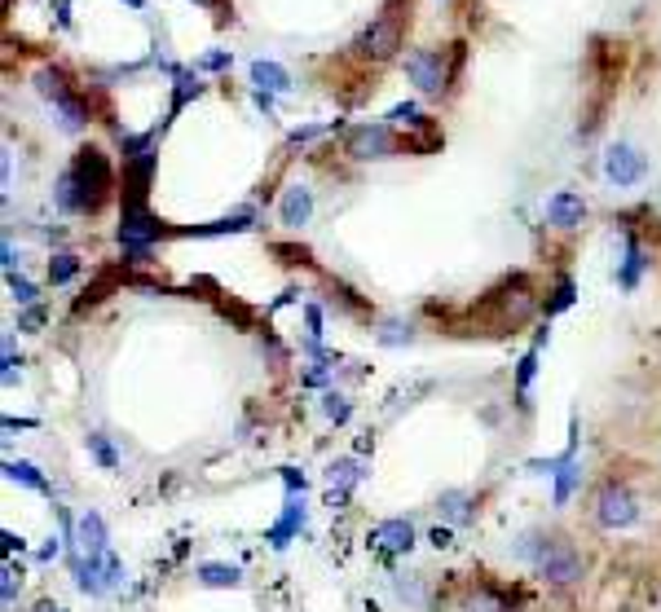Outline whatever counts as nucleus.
I'll use <instances>...</instances> for the list:
<instances>
[{
  "mask_svg": "<svg viewBox=\"0 0 661 612\" xmlns=\"http://www.w3.org/2000/svg\"><path fill=\"white\" fill-rule=\"evenodd\" d=\"M13 595H18V586H13V569L4 573V608H13Z\"/></svg>",
  "mask_w": 661,
  "mask_h": 612,
  "instance_id": "nucleus-30",
  "label": "nucleus"
},
{
  "mask_svg": "<svg viewBox=\"0 0 661 612\" xmlns=\"http://www.w3.org/2000/svg\"><path fill=\"white\" fill-rule=\"evenodd\" d=\"M89 445H93V454H98V463H102V467H115V450L106 445V436H98V432H93V436H89Z\"/></svg>",
  "mask_w": 661,
  "mask_h": 612,
  "instance_id": "nucleus-27",
  "label": "nucleus"
},
{
  "mask_svg": "<svg viewBox=\"0 0 661 612\" xmlns=\"http://www.w3.org/2000/svg\"><path fill=\"white\" fill-rule=\"evenodd\" d=\"M644 264H649V255H644L640 247L631 243V247H626V264H622V273H618V282H622V286L631 291V286L640 282V273H644Z\"/></svg>",
  "mask_w": 661,
  "mask_h": 612,
  "instance_id": "nucleus-19",
  "label": "nucleus"
},
{
  "mask_svg": "<svg viewBox=\"0 0 661 612\" xmlns=\"http://www.w3.org/2000/svg\"><path fill=\"white\" fill-rule=\"evenodd\" d=\"M194 4H203V9H216V18H225V9H230V0H194Z\"/></svg>",
  "mask_w": 661,
  "mask_h": 612,
  "instance_id": "nucleus-32",
  "label": "nucleus"
},
{
  "mask_svg": "<svg viewBox=\"0 0 661 612\" xmlns=\"http://www.w3.org/2000/svg\"><path fill=\"white\" fill-rule=\"evenodd\" d=\"M199 582H203V586H216V591H225V586L234 591V586L243 582V573H239L234 564H203V569H199Z\"/></svg>",
  "mask_w": 661,
  "mask_h": 612,
  "instance_id": "nucleus-15",
  "label": "nucleus"
},
{
  "mask_svg": "<svg viewBox=\"0 0 661 612\" xmlns=\"http://www.w3.org/2000/svg\"><path fill=\"white\" fill-rule=\"evenodd\" d=\"M405 75L414 80L419 93H441V84H445V62H441L437 49H419V53L405 58Z\"/></svg>",
  "mask_w": 661,
  "mask_h": 612,
  "instance_id": "nucleus-9",
  "label": "nucleus"
},
{
  "mask_svg": "<svg viewBox=\"0 0 661 612\" xmlns=\"http://www.w3.org/2000/svg\"><path fill=\"white\" fill-rule=\"evenodd\" d=\"M432 546H450V529L437 524V529H432Z\"/></svg>",
  "mask_w": 661,
  "mask_h": 612,
  "instance_id": "nucleus-33",
  "label": "nucleus"
},
{
  "mask_svg": "<svg viewBox=\"0 0 661 612\" xmlns=\"http://www.w3.org/2000/svg\"><path fill=\"white\" fill-rule=\"evenodd\" d=\"M35 612H67V608H58V604H40Z\"/></svg>",
  "mask_w": 661,
  "mask_h": 612,
  "instance_id": "nucleus-35",
  "label": "nucleus"
},
{
  "mask_svg": "<svg viewBox=\"0 0 661 612\" xmlns=\"http://www.w3.org/2000/svg\"><path fill=\"white\" fill-rule=\"evenodd\" d=\"M327 481H331V493H344V490H353V485L362 481V467H358V459H340V463H331V472H327Z\"/></svg>",
  "mask_w": 661,
  "mask_h": 612,
  "instance_id": "nucleus-16",
  "label": "nucleus"
},
{
  "mask_svg": "<svg viewBox=\"0 0 661 612\" xmlns=\"http://www.w3.org/2000/svg\"><path fill=\"white\" fill-rule=\"evenodd\" d=\"M98 555H106V524L98 511H84L71 529V560L80 564V560H98Z\"/></svg>",
  "mask_w": 661,
  "mask_h": 612,
  "instance_id": "nucleus-7",
  "label": "nucleus"
},
{
  "mask_svg": "<svg viewBox=\"0 0 661 612\" xmlns=\"http://www.w3.org/2000/svg\"><path fill=\"white\" fill-rule=\"evenodd\" d=\"M309 331L322 335V313H318V309H309Z\"/></svg>",
  "mask_w": 661,
  "mask_h": 612,
  "instance_id": "nucleus-34",
  "label": "nucleus"
},
{
  "mask_svg": "<svg viewBox=\"0 0 661 612\" xmlns=\"http://www.w3.org/2000/svg\"><path fill=\"white\" fill-rule=\"evenodd\" d=\"M644 172H649L644 154H640L635 145H626V141H618V145L604 154V177H609V185H618V190L640 185V181H644Z\"/></svg>",
  "mask_w": 661,
  "mask_h": 612,
  "instance_id": "nucleus-6",
  "label": "nucleus"
},
{
  "mask_svg": "<svg viewBox=\"0 0 661 612\" xmlns=\"http://www.w3.org/2000/svg\"><path fill=\"white\" fill-rule=\"evenodd\" d=\"M595 520L604 524V529H631L635 520H640V502H635V493L626 490V485H604V490L595 493Z\"/></svg>",
  "mask_w": 661,
  "mask_h": 612,
  "instance_id": "nucleus-4",
  "label": "nucleus"
},
{
  "mask_svg": "<svg viewBox=\"0 0 661 612\" xmlns=\"http://www.w3.org/2000/svg\"><path fill=\"white\" fill-rule=\"evenodd\" d=\"M375 542H380L384 551L401 555V551L414 546V529H410V520H384V524L375 529Z\"/></svg>",
  "mask_w": 661,
  "mask_h": 612,
  "instance_id": "nucleus-12",
  "label": "nucleus"
},
{
  "mask_svg": "<svg viewBox=\"0 0 661 612\" xmlns=\"http://www.w3.org/2000/svg\"><path fill=\"white\" fill-rule=\"evenodd\" d=\"M4 476L18 481V485H27V490H44V476H40L31 463H22V459H18V463L9 459V463H4Z\"/></svg>",
  "mask_w": 661,
  "mask_h": 612,
  "instance_id": "nucleus-20",
  "label": "nucleus"
},
{
  "mask_svg": "<svg viewBox=\"0 0 661 612\" xmlns=\"http://www.w3.org/2000/svg\"><path fill=\"white\" fill-rule=\"evenodd\" d=\"M199 89H203L199 80H190V75H181V80H177V98H172V111H181V106H185L190 98H199Z\"/></svg>",
  "mask_w": 661,
  "mask_h": 612,
  "instance_id": "nucleus-24",
  "label": "nucleus"
},
{
  "mask_svg": "<svg viewBox=\"0 0 661 612\" xmlns=\"http://www.w3.org/2000/svg\"><path fill=\"white\" fill-rule=\"evenodd\" d=\"M521 555L533 564L538 577H547V582H555V586H569V582L582 577V555H578L564 537H525Z\"/></svg>",
  "mask_w": 661,
  "mask_h": 612,
  "instance_id": "nucleus-2",
  "label": "nucleus"
},
{
  "mask_svg": "<svg viewBox=\"0 0 661 612\" xmlns=\"http://www.w3.org/2000/svg\"><path fill=\"white\" fill-rule=\"evenodd\" d=\"M349 154L353 159H393L397 141L384 123H362V128L349 132Z\"/></svg>",
  "mask_w": 661,
  "mask_h": 612,
  "instance_id": "nucleus-8",
  "label": "nucleus"
},
{
  "mask_svg": "<svg viewBox=\"0 0 661 612\" xmlns=\"http://www.w3.org/2000/svg\"><path fill=\"white\" fill-rule=\"evenodd\" d=\"M129 4H132V9H141V0H129Z\"/></svg>",
  "mask_w": 661,
  "mask_h": 612,
  "instance_id": "nucleus-36",
  "label": "nucleus"
},
{
  "mask_svg": "<svg viewBox=\"0 0 661 612\" xmlns=\"http://www.w3.org/2000/svg\"><path fill=\"white\" fill-rule=\"evenodd\" d=\"M468 502H472V498L463 490H445L441 493V515H445L450 524H468V520H472V506H468Z\"/></svg>",
  "mask_w": 661,
  "mask_h": 612,
  "instance_id": "nucleus-17",
  "label": "nucleus"
},
{
  "mask_svg": "<svg viewBox=\"0 0 661 612\" xmlns=\"http://www.w3.org/2000/svg\"><path fill=\"white\" fill-rule=\"evenodd\" d=\"M106 194H111V163H106L102 150L84 145V150L75 154V163H71V168L62 172V181H58V208L84 216V212H98Z\"/></svg>",
  "mask_w": 661,
  "mask_h": 612,
  "instance_id": "nucleus-1",
  "label": "nucleus"
},
{
  "mask_svg": "<svg viewBox=\"0 0 661 612\" xmlns=\"http://www.w3.org/2000/svg\"><path fill=\"white\" fill-rule=\"evenodd\" d=\"M322 414L331 419V423H349V414H353V405L340 396V392H327L322 396Z\"/></svg>",
  "mask_w": 661,
  "mask_h": 612,
  "instance_id": "nucleus-22",
  "label": "nucleus"
},
{
  "mask_svg": "<svg viewBox=\"0 0 661 612\" xmlns=\"http://www.w3.org/2000/svg\"><path fill=\"white\" fill-rule=\"evenodd\" d=\"M252 80H256L261 93H287V89H291V75H287L278 62H264V58L252 62Z\"/></svg>",
  "mask_w": 661,
  "mask_h": 612,
  "instance_id": "nucleus-13",
  "label": "nucleus"
},
{
  "mask_svg": "<svg viewBox=\"0 0 661 612\" xmlns=\"http://www.w3.org/2000/svg\"><path fill=\"white\" fill-rule=\"evenodd\" d=\"M278 216H282V225H291V230L309 225V216H313V194H309L304 185L287 190V194H282V203H278Z\"/></svg>",
  "mask_w": 661,
  "mask_h": 612,
  "instance_id": "nucleus-11",
  "label": "nucleus"
},
{
  "mask_svg": "<svg viewBox=\"0 0 661 612\" xmlns=\"http://www.w3.org/2000/svg\"><path fill=\"white\" fill-rule=\"evenodd\" d=\"M573 304V282L569 278H560V286H555V300L547 304V313H560V309H569Z\"/></svg>",
  "mask_w": 661,
  "mask_h": 612,
  "instance_id": "nucleus-25",
  "label": "nucleus"
},
{
  "mask_svg": "<svg viewBox=\"0 0 661 612\" xmlns=\"http://www.w3.org/2000/svg\"><path fill=\"white\" fill-rule=\"evenodd\" d=\"M533 370H538V349H529L525 357H521V370H516V388L525 392L529 388V379H533Z\"/></svg>",
  "mask_w": 661,
  "mask_h": 612,
  "instance_id": "nucleus-26",
  "label": "nucleus"
},
{
  "mask_svg": "<svg viewBox=\"0 0 661 612\" xmlns=\"http://www.w3.org/2000/svg\"><path fill=\"white\" fill-rule=\"evenodd\" d=\"M35 93H40L44 102H53L58 111H62L67 102H75V98H71V89H67V80H62L58 71H49V67H44V71L35 75Z\"/></svg>",
  "mask_w": 661,
  "mask_h": 612,
  "instance_id": "nucleus-14",
  "label": "nucleus"
},
{
  "mask_svg": "<svg viewBox=\"0 0 661 612\" xmlns=\"http://www.w3.org/2000/svg\"><path fill=\"white\" fill-rule=\"evenodd\" d=\"M203 67H208V71H221V67H230V53H208Z\"/></svg>",
  "mask_w": 661,
  "mask_h": 612,
  "instance_id": "nucleus-29",
  "label": "nucleus"
},
{
  "mask_svg": "<svg viewBox=\"0 0 661 612\" xmlns=\"http://www.w3.org/2000/svg\"><path fill=\"white\" fill-rule=\"evenodd\" d=\"M300 524H304V506H300V502L291 498V502H287V515H282V524H278V529L269 533V537H273V546H287V537H291V533H295Z\"/></svg>",
  "mask_w": 661,
  "mask_h": 612,
  "instance_id": "nucleus-18",
  "label": "nucleus"
},
{
  "mask_svg": "<svg viewBox=\"0 0 661 612\" xmlns=\"http://www.w3.org/2000/svg\"><path fill=\"white\" fill-rule=\"evenodd\" d=\"M405 18H410V0H389V9L358 35V53L362 58H371V62H384V58H393L397 49H401V31H405Z\"/></svg>",
  "mask_w": 661,
  "mask_h": 612,
  "instance_id": "nucleus-3",
  "label": "nucleus"
},
{
  "mask_svg": "<svg viewBox=\"0 0 661 612\" xmlns=\"http://www.w3.org/2000/svg\"><path fill=\"white\" fill-rule=\"evenodd\" d=\"M389 120H397V123H405V120H414V106L405 102V106H393V115Z\"/></svg>",
  "mask_w": 661,
  "mask_h": 612,
  "instance_id": "nucleus-31",
  "label": "nucleus"
},
{
  "mask_svg": "<svg viewBox=\"0 0 661 612\" xmlns=\"http://www.w3.org/2000/svg\"><path fill=\"white\" fill-rule=\"evenodd\" d=\"M75 582H80L84 595H106L111 586L124 582V564H120L111 551L98 555V560H80V564H75Z\"/></svg>",
  "mask_w": 661,
  "mask_h": 612,
  "instance_id": "nucleus-5",
  "label": "nucleus"
},
{
  "mask_svg": "<svg viewBox=\"0 0 661 612\" xmlns=\"http://www.w3.org/2000/svg\"><path fill=\"white\" fill-rule=\"evenodd\" d=\"M582 216H586V203H582L573 190L551 194V203H547V221H551L555 230H573V225H582Z\"/></svg>",
  "mask_w": 661,
  "mask_h": 612,
  "instance_id": "nucleus-10",
  "label": "nucleus"
},
{
  "mask_svg": "<svg viewBox=\"0 0 661 612\" xmlns=\"http://www.w3.org/2000/svg\"><path fill=\"white\" fill-rule=\"evenodd\" d=\"M9 295H13L18 304H27V309L35 304V286H31L27 278H18V273H9Z\"/></svg>",
  "mask_w": 661,
  "mask_h": 612,
  "instance_id": "nucleus-23",
  "label": "nucleus"
},
{
  "mask_svg": "<svg viewBox=\"0 0 661 612\" xmlns=\"http://www.w3.org/2000/svg\"><path fill=\"white\" fill-rule=\"evenodd\" d=\"M40 322H44V309H35V304H31V309L18 318V331H35Z\"/></svg>",
  "mask_w": 661,
  "mask_h": 612,
  "instance_id": "nucleus-28",
  "label": "nucleus"
},
{
  "mask_svg": "<svg viewBox=\"0 0 661 612\" xmlns=\"http://www.w3.org/2000/svg\"><path fill=\"white\" fill-rule=\"evenodd\" d=\"M75 273H80V260H75V255H53V264H49V282H53V286L71 282Z\"/></svg>",
  "mask_w": 661,
  "mask_h": 612,
  "instance_id": "nucleus-21",
  "label": "nucleus"
}]
</instances>
